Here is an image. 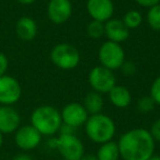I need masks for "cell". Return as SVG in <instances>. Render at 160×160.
I'll return each mask as SVG.
<instances>
[{
    "instance_id": "8",
    "label": "cell",
    "mask_w": 160,
    "mask_h": 160,
    "mask_svg": "<svg viewBox=\"0 0 160 160\" xmlns=\"http://www.w3.org/2000/svg\"><path fill=\"white\" fill-rule=\"evenodd\" d=\"M21 94H22V89L16 78L8 75L0 77V104H14L20 100Z\"/></svg>"
},
{
    "instance_id": "27",
    "label": "cell",
    "mask_w": 160,
    "mask_h": 160,
    "mask_svg": "<svg viewBox=\"0 0 160 160\" xmlns=\"http://www.w3.org/2000/svg\"><path fill=\"white\" fill-rule=\"evenodd\" d=\"M135 1L139 6L145 7V8H150V7H152V6L160 2V0H135Z\"/></svg>"
},
{
    "instance_id": "13",
    "label": "cell",
    "mask_w": 160,
    "mask_h": 160,
    "mask_svg": "<svg viewBox=\"0 0 160 160\" xmlns=\"http://www.w3.org/2000/svg\"><path fill=\"white\" fill-rule=\"evenodd\" d=\"M21 116L11 105L0 107V132L2 134L14 133L20 127Z\"/></svg>"
},
{
    "instance_id": "22",
    "label": "cell",
    "mask_w": 160,
    "mask_h": 160,
    "mask_svg": "<svg viewBox=\"0 0 160 160\" xmlns=\"http://www.w3.org/2000/svg\"><path fill=\"white\" fill-rule=\"evenodd\" d=\"M155 104L156 103L153 102L151 97L146 96L139 99V101H138V103H137V109L139 110V112H142V113H148V112L152 111L153 108H155Z\"/></svg>"
},
{
    "instance_id": "26",
    "label": "cell",
    "mask_w": 160,
    "mask_h": 160,
    "mask_svg": "<svg viewBox=\"0 0 160 160\" xmlns=\"http://www.w3.org/2000/svg\"><path fill=\"white\" fill-rule=\"evenodd\" d=\"M121 68L123 69V73H124V75H127V76L133 75V73L136 71L135 65H134L132 62H124V64L122 65Z\"/></svg>"
},
{
    "instance_id": "5",
    "label": "cell",
    "mask_w": 160,
    "mask_h": 160,
    "mask_svg": "<svg viewBox=\"0 0 160 160\" xmlns=\"http://www.w3.org/2000/svg\"><path fill=\"white\" fill-rule=\"evenodd\" d=\"M55 148L65 160H80L85 153L82 142L75 134H59L55 138Z\"/></svg>"
},
{
    "instance_id": "11",
    "label": "cell",
    "mask_w": 160,
    "mask_h": 160,
    "mask_svg": "<svg viewBox=\"0 0 160 160\" xmlns=\"http://www.w3.org/2000/svg\"><path fill=\"white\" fill-rule=\"evenodd\" d=\"M72 14V5L70 0H51L47 6L48 19L55 24H62Z\"/></svg>"
},
{
    "instance_id": "30",
    "label": "cell",
    "mask_w": 160,
    "mask_h": 160,
    "mask_svg": "<svg viewBox=\"0 0 160 160\" xmlns=\"http://www.w3.org/2000/svg\"><path fill=\"white\" fill-rule=\"evenodd\" d=\"M19 3H21V5H32V3H34L36 1V0H17Z\"/></svg>"
},
{
    "instance_id": "2",
    "label": "cell",
    "mask_w": 160,
    "mask_h": 160,
    "mask_svg": "<svg viewBox=\"0 0 160 160\" xmlns=\"http://www.w3.org/2000/svg\"><path fill=\"white\" fill-rule=\"evenodd\" d=\"M62 123L60 112L52 105H41L31 115V125L42 136H53L59 131Z\"/></svg>"
},
{
    "instance_id": "29",
    "label": "cell",
    "mask_w": 160,
    "mask_h": 160,
    "mask_svg": "<svg viewBox=\"0 0 160 160\" xmlns=\"http://www.w3.org/2000/svg\"><path fill=\"white\" fill-rule=\"evenodd\" d=\"M13 160H33V159L29 155H27V153H20V155H17L13 158Z\"/></svg>"
},
{
    "instance_id": "6",
    "label": "cell",
    "mask_w": 160,
    "mask_h": 160,
    "mask_svg": "<svg viewBox=\"0 0 160 160\" xmlns=\"http://www.w3.org/2000/svg\"><path fill=\"white\" fill-rule=\"evenodd\" d=\"M99 60L101 66L115 70L122 67L125 62V53L118 43L107 41L101 45L99 49Z\"/></svg>"
},
{
    "instance_id": "12",
    "label": "cell",
    "mask_w": 160,
    "mask_h": 160,
    "mask_svg": "<svg viewBox=\"0 0 160 160\" xmlns=\"http://www.w3.org/2000/svg\"><path fill=\"white\" fill-rule=\"evenodd\" d=\"M87 11L93 20L107 22L114 13V5L112 0H88Z\"/></svg>"
},
{
    "instance_id": "34",
    "label": "cell",
    "mask_w": 160,
    "mask_h": 160,
    "mask_svg": "<svg viewBox=\"0 0 160 160\" xmlns=\"http://www.w3.org/2000/svg\"><path fill=\"white\" fill-rule=\"evenodd\" d=\"M70 1H71V0H70Z\"/></svg>"
},
{
    "instance_id": "18",
    "label": "cell",
    "mask_w": 160,
    "mask_h": 160,
    "mask_svg": "<svg viewBox=\"0 0 160 160\" xmlns=\"http://www.w3.org/2000/svg\"><path fill=\"white\" fill-rule=\"evenodd\" d=\"M83 107L91 115L101 113L103 109V99L101 97V93H98L96 91L88 93L83 101Z\"/></svg>"
},
{
    "instance_id": "24",
    "label": "cell",
    "mask_w": 160,
    "mask_h": 160,
    "mask_svg": "<svg viewBox=\"0 0 160 160\" xmlns=\"http://www.w3.org/2000/svg\"><path fill=\"white\" fill-rule=\"evenodd\" d=\"M149 132H150L153 139L157 140V142H160V118H158L157 121H155L152 123Z\"/></svg>"
},
{
    "instance_id": "15",
    "label": "cell",
    "mask_w": 160,
    "mask_h": 160,
    "mask_svg": "<svg viewBox=\"0 0 160 160\" xmlns=\"http://www.w3.org/2000/svg\"><path fill=\"white\" fill-rule=\"evenodd\" d=\"M16 33L23 41H32L38 34V24L30 17H21L16 23Z\"/></svg>"
},
{
    "instance_id": "9",
    "label": "cell",
    "mask_w": 160,
    "mask_h": 160,
    "mask_svg": "<svg viewBox=\"0 0 160 160\" xmlns=\"http://www.w3.org/2000/svg\"><path fill=\"white\" fill-rule=\"evenodd\" d=\"M60 115H62V123L70 125L75 128L85 125L89 118V113L83 107V104L78 102H71L65 105L62 111L60 112Z\"/></svg>"
},
{
    "instance_id": "14",
    "label": "cell",
    "mask_w": 160,
    "mask_h": 160,
    "mask_svg": "<svg viewBox=\"0 0 160 160\" xmlns=\"http://www.w3.org/2000/svg\"><path fill=\"white\" fill-rule=\"evenodd\" d=\"M104 35L109 38V41L120 44L128 38L129 30L123 20L110 19L104 24Z\"/></svg>"
},
{
    "instance_id": "31",
    "label": "cell",
    "mask_w": 160,
    "mask_h": 160,
    "mask_svg": "<svg viewBox=\"0 0 160 160\" xmlns=\"http://www.w3.org/2000/svg\"><path fill=\"white\" fill-rule=\"evenodd\" d=\"M80 160H97V158L92 157V156H88V157H82Z\"/></svg>"
},
{
    "instance_id": "7",
    "label": "cell",
    "mask_w": 160,
    "mask_h": 160,
    "mask_svg": "<svg viewBox=\"0 0 160 160\" xmlns=\"http://www.w3.org/2000/svg\"><path fill=\"white\" fill-rule=\"evenodd\" d=\"M90 86L98 93H109L116 82L113 71L104 66H97L92 68L88 76Z\"/></svg>"
},
{
    "instance_id": "17",
    "label": "cell",
    "mask_w": 160,
    "mask_h": 160,
    "mask_svg": "<svg viewBox=\"0 0 160 160\" xmlns=\"http://www.w3.org/2000/svg\"><path fill=\"white\" fill-rule=\"evenodd\" d=\"M118 157H120V150L118 142L110 140L104 144H101L96 158L97 160H118Z\"/></svg>"
},
{
    "instance_id": "19",
    "label": "cell",
    "mask_w": 160,
    "mask_h": 160,
    "mask_svg": "<svg viewBox=\"0 0 160 160\" xmlns=\"http://www.w3.org/2000/svg\"><path fill=\"white\" fill-rule=\"evenodd\" d=\"M147 21L151 29L160 31V2L149 8L147 12Z\"/></svg>"
},
{
    "instance_id": "10",
    "label": "cell",
    "mask_w": 160,
    "mask_h": 160,
    "mask_svg": "<svg viewBox=\"0 0 160 160\" xmlns=\"http://www.w3.org/2000/svg\"><path fill=\"white\" fill-rule=\"evenodd\" d=\"M42 140L41 133L32 125L19 127L16 131L14 142L16 145L22 150H32L40 145Z\"/></svg>"
},
{
    "instance_id": "32",
    "label": "cell",
    "mask_w": 160,
    "mask_h": 160,
    "mask_svg": "<svg viewBox=\"0 0 160 160\" xmlns=\"http://www.w3.org/2000/svg\"><path fill=\"white\" fill-rule=\"evenodd\" d=\"M2 142H3V134L0 132V148L2 146Z\"/></svg>"
},
{
    "instance_id": "20",
    "label": "cell",
    "mask_w": 160,
    "mask_h": 160,
    "mask_svg": "<svg viewBox=\"0 0 160 160\" xmlns=\"http://www.w3.org/2000/svg\"><path fill=\"white\" fill-rule=\"evenodd\" d=\"M123 22L128 28V30L136 29L142 24V16L140 14V12L136 11V10H129L128 12L125 13L124 18H123Z\"/></svg>"
},
{
    "instance_id": "1",
    "label": "cell",
    "mask_w": 160,
    "mask_h": 160,
    "mask_svg": "<svg viewBox=\"0 0 160 160\" xmlns=\"http://www.w3.org/2000/svg\"><path fill=\"white\" fill-rule=\"evenodd\" d=\"M118 146L122 159L148 160L153 156L155 139L147 129L134 128L121 136Z\"/></svg>"
},
{
    "instance_id": "16",
    "label": "cell",
    "mask_w": 160,
    "mask_h": 160,
    "mask_svg": "<svg viewBox=\"0 0 160 160\" xmlns=\"http://www.w3.org/2000/svg\"><path fill=\"white\" fill-rule=\"evenodd\" d=\"M109 97L112 104L118 109L127 108L132 102L131 92L124 86H114L109 92Z\"/></svg>"
},
{
    "instance_id": "21",
    "label": "cell",
    "mask_w": 160,
    "mask_h": 160,
    "mask_svg": "<svg viewBox=\"0 0 160 160\" xmlns=\"http://www.w3.org/2000/svg\"><path fill=\"white\" fill-rule=\"evenodd\" d=\"M87 33L91 38H100L101 36L104 35V24H103V22L92 20L88 24Z\"/></svg>"
},
{
    "instance_id": "33",
    "label": "cell",
    "mask_w": 160,
    "mask_h": 160,
    "mask_svg": "<svg viewBox=\"0 0 160 160\" xmlns=\"http://www.w3.org/2000/svg\"><path fill=\"white\" fill-rule=\"evenodd\" d=\"M148 160H160V156H151Z\"/></svg>"
},
{
    "instance_id": "4",
    "label": "cell",
    "mask_w": 160,
    "mask_h": 160,
    "mask_svg": "<svg viewBox=\"0 0 160 160\" xmlns=\"http://www.w3.org/2000/svg\"><path fill=\"white\" fill-rule=\"evenodd\" d=\"M51 60L58 68L69 70L78 66L80 62V54L72 45L60 43L52 49Z\"/></svg>"
},
{
    "instance_id": "25",
    "label": "cell",
    "mask_w": 160,
    "mask_h": 160,
    "mask_svg": "<svg viewBox=\"0 0 160 160\" xmlns=\"http://www.w3.org/2000/svg\"><path fill=\"white\" fill-rule=\"evenodd\" d=\"M8 67H9V59L6 56V54L0 52V77L6 75V71L8 70Z\"/></svg>"
},
{
    "instance_id": "3",
    "label": "cell",
    "mask_w": 160,
    "mask_h": 160,
    "mask_svg": "<svg viewBox=\"0 0 160 160\" xmlns=\"http://www.w3.org/2000/svg\"><path fill=\"white\" fill-rule=\"evenodd\" d=\"M87 136L97 144H104L112 140L115 135V123L111 118L102 113L93 114L88 118L85 124Z\"/></svg>"
},
{
    "instance_id": "23",
    "label": "cell",
    "mask_w": 160,
    "mask_h": 160,
    "mask_svg": "<svg viewBox=\"0 0 160 160\" xmlns=\"http://www.w3.org/2000/svg\"><path fill=\"white\" fill-rule=\"evenodd\" d=\"M149 96L151 97V99H152L156 104L160 105V76L153 80V82L150 88V94Z\"/></svg>"
},
{
    "instance_id": "28",
    "label": "cell",
    "mask_w": 160,
    "mask_h": 160,
    "mask_svg": "<svg viewBox=\"0 0 160 160\" xmlns=\"http://www.w3.org/2000/svg\"><path fill=\"white\" fill-rule=\"evenodd\" d=\"M75 127L70 126V125H67L65 124V123H62V125H60V128H59V134H73V132H75Z\"/></svg>"
}]
</instances>
